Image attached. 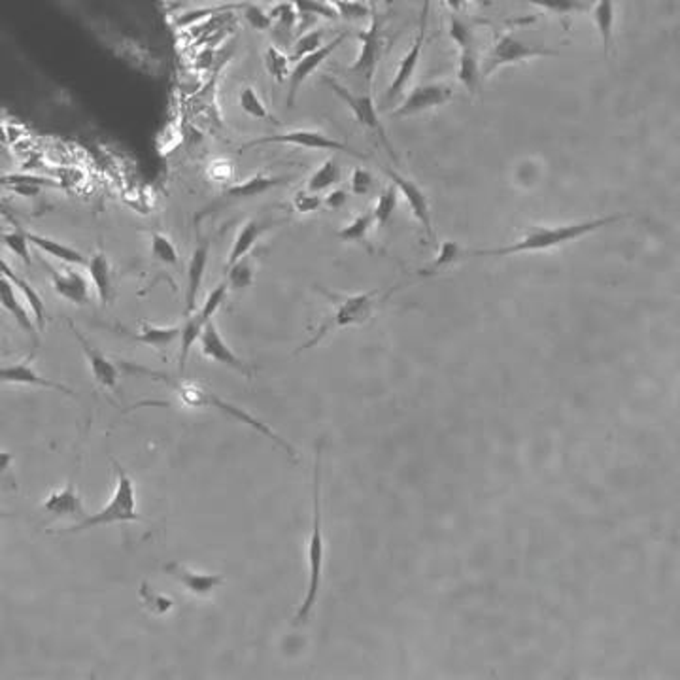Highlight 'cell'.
Wrapping results in <instances>:
<instances>
[{
	"label": "cell",
	"mask_w": 680,
	"mask_h": 680,
	"mask_svg": "<svg viewBox=\"0 0 680 680\" xmlns=\"http://www.w3.org/2000/svg\"><path fill=\"white\" fill-rule=\"evenodd\" d=\"M403 288V283H395L393 288L382 292V290H370L363 293H337V292H329L321 286H316V292L325 297V301L331 306L323 320L318 323V327L311 333V339L304 344H301L293 356L306 352V350L314 348L320 344L327 335H331L335 331H340V329L348 327H361L367 325L372 318H375L384 306L389 302V299L397 293Z\"/></svg>",
	"instance_id": "6da1fadb"
},
{
	"label": "cell",
	"mask_w": 680,
	"mask_h": 680,
	"mask_svg": "<svg viewBox=\"0 0 680 680\" xmlns=\"http://www.w3.org/2000/svg\"><path fill=\"white\" fill-rule=\"evenodd\" d=\"M631 214H612V215H599L591 219H582V222H573L565 225H542L532 227L525 231L514 243H509L497 248H478L467 250V257H509L518 254H535V252H551L560 246H565L575 240L584 238L586 235L596 233L603 227H610L614 224H620L624 219H629Z\"/></svg>",
	"instance_id": "7a4b0ae2"
},
{
	"label": "cell",
	"mask_w": 680,
	"mask_h": 680,
	"mask_svg": "<svg viewBox=\"0 0 680 680\" xmlns=\"http://www.w3.org/2000/svg\"><path fill=\"white\" fill-rule=\"evenodd\" d=\"M127 369L130 372H139V375H146L153 380H159L163 384H167L170 389H172V395L177 397V401L184 407H189V408H212V410H217L222 412L225 416H229V418L244 424L248 427H252L254 431L261 433L263 436H267L271 443H274L283 454H286L288 457H292L293 462L297 459V452L295 448L286 441V438H282L274 429H271L267 424H263L261 420H257L255 416H252L250 412L238 408L231 403H227L225 399L219 397V395L212 393L208 388H205L203 384L199 382H189V380H184L182 377L172 380L170 377L163 375V372H158V370H149V369H144V367H137V365H127Z\"/></svg>",
	"instance_id": "3957f363"
},
{
	"label": "cell",
	"mask_w": 680,
	"mask_h": 680,
	"mask_svg": "<svg viewBox=\"0 0 680 680\" xmlns=\"http://www.w3.org/2000/svg\"><path fill=\"white\" fill-rule=\"evenodd\" d=\"M306 560H309V586H306L304 599L295 614L293 624L301 626L311 618L318 605L320 589L325 569V535H323V441L316 445L314 455V478H312V528L306 546Z\"/></svg>",
	"instance_id": "277c9868"
},
{
	"label": "cell",
	"mask_w": 680,
	"mask_h": 680,
	"mask_svg": "<svg viewBox=\"0 0 680 680\" xmlns=\"http://www.w3.org/2000/svg\"><path fill=\"white\" fill-rule=\"evenodd\" d=\"M112 465L116 471V488L112 497L104 504V507L91 514L85 516L83 520L76 522L71 530L62 532L59 535H67V533H83L95 528H102V525H112V523H129V522H144L146 518L139 514L137 511V490H135V482L127 474V471L112 459Z\"/></svg>",
	"instance_id": "5b68a950"
},
{
	"label": "cell",
	"mask_w": 680,
	"mask_h": 680,
	"mask_svg": "<svg viewBox=\"0 0 680 680\" xmlns=\"http://www.w3.org/2000/svg\"><path fill=\"white\" fill-rule=\"evenodd\" d=\"M558 55L560 52L556 50L533 46V43L523 42L518 34L504 31L493 38L492 48L488 55L484 57V62H482V76L488 78L501 67H509V64L523 62L535 57H558Z\"/></svg>",
	"instance_id": "8992f818"
},
{
	"label": "cell",
	"mask_w": 680,
	"mask_h": 680,
	"mask_svg": "<svg viewBox=\"0 0 680 680\" xmlns=\"http://www.w3.org/2000/svg\"><path fill=\"white\" fill-rule=\"evenodd\" d=\"M323 83L329 85V90H331L340 101H344V104L350 108V112L354 114L356 121L359 125H363L367 130H370V133L380 140V144L388 151L389 159L395 165H399V158H397V153H395V149H393V146H391V142L388 139V133H386V129H384V125H382V121L378 118V110H377V104H375V101H372V97L369 93L359 95V93H354V91L346 90V87L340 81H337L331 76H325Z\"/></svg>",
	"instance_id": "52a82bcc"
},
{
	"label": "cell",
	"mask_w": 680,
	"mask_h": 680,
	"mask_svg": "<svg viewBox=\"0 0 680 680\" xmlns=\"http://www.w3.org/2000/svg\"><path fill=\"white\" fill-rule=\"evenodd\" d=\"M269 144H283V146L318 149V151H340V153H348V156H352L356 159H369V156L354 149L352 146H348L333 137H327L325 133H320V130H314V129H292L288 130V133H282V135H269L263 139H255L240 146L238 151L243 153V151H248L259 146H269Z\"/></svg>",
	"instance_id": "ba28073f"
},
{
	"label": "cell",
	"mask_w": 680,
	"mask_h": 680,
	"mask_svg": "<svg viewBox=\"0 0 680 680\" xmlns=\"http://www.w3.org/2000/svg\"><path fill=\"white\" fill-rule=\"evenodd\" d=\"M227 295H229V288H227V283L224 280L222 283H217V286L208 293V297L205 299V302H203V306H201L199 311H195L193 314L186 316V321L182 325V333H180V344H182V348H180V359H178V363H180V375H182L184 369H186V361L189 358L191 348L196 344V340H199L205 325L210 320H214L215 312L219 311V306H222L225 302Z\"/></svg>",
	"instance_id": "9c48e42d"
},
{
	"label": "cell",
	"mask_w": 680,
	"mask_h": 680,
	"mask_svg": "<svg viewBox=\"0 0 680 680\" xmlns=\"http://www.w3.org/2000/svg\"><path fill=\"white\" fill-rule=\"evenodd\" d=\"M382 17L375 10H370V24L365 31L358 33L359 40V52L354 61L352 67H350V72L358 74L365 80L367 87L372 85V80H375L378 62L384 53V34H382Z\"/></svg>",
	"instance_id": "30bf717a"
},
{
	"label": "cell",
	"mask_w": 680,
	"mask_h": 680,
	"mask_svg": "<svg viewBox=\"0 0 680 680\" xmlns=\"http://www.w3.org/2000/svg\"><path fill=\"white\" fill-rule=\"evenodd\" d=\"M429 8H431V3H429V0H424V8H422V15H420L418 34H416L414 42L410 43L408 52H407V53L403 55V59L399 61L397 71H395V74H393V80H391L389 85L386 87V102H388V104H391L393 101H397V99L403 95V91L407 90L408 81H410L412 76L416 74V69H418L420 57H422L424 46H426V42H427Z\"/></svg>",
	"instance_id": "8fae6325"
},
{
	"label": "cell",
	"mask_w": 680,
	"mask_h": 680,
	"mask_svg": "<svg viewBox=\"0 0 680 680\" xmlns=\"http://www.w3.org/2000/svg\"><path fill=\"white\" fill-rule=\"evenodd\" d=\"M454 99V85L448 81H429V83H420L416 85L414 90L403 99L399 106H395L389 118L399 120V118H410V116H418L427 112V110L433 108H441L448 104Z\"/></svg>",
	"instance_id": "7c38bea8"
},
{
	"label": "cell",
	"mask_w": 680,
	"mask_h": 680,
	"mask_svg": "<svg viewBox=\"0 0 680 680\" xmlns=\"http://www.w3.org/2000/svg\"><path fill=\"white\" fill-rule=\"evenodd\" d=\"M199 344H201V352H203V356L206 359H210L214 363H219V365H224V367H229L235 372H238V375H243L244 378L254 380L255 369L250 363H246L244 359H240L233 352V348L225 342V339L222 337V333H219V329H217V325H215L214 320H210L205 325L203 333L199 337Z\"/></svg>",
	"instance_id": "4fadbf2b"
},
{
	"label": "cell",
	"mask_w": 680,
	"mask_h": 680,
	"mask_svg": "<svg viewBox=\"0 0 680 680\" xmlns=\"http://www.w3.org/2000/svg\"><path fill=\"white\" fill-rule=\"evenodd\" d=\"M346 36H348V31H340L339 34L333 36V40L325 42L323 46H320L316 52H312V53L304 55V57H301V59L295 61L293 69L290 71V76H288L290 83H288L286 104L290 108H293V104L297 101V93H299V90L302 87V83L306 80H309L321 67V64L340 48V43L346 40Z\"/></svg>",
	"instance_id": "5bb4252c"
},
{
	"label": "cell",
	"mask_w": 680,
	"mask_h": 680,
	"mask_svg": "<svg viewBox=\"0 0 680 680\" xmlns=\"http://www.w3.org/2000/svg\"><path fill=\"white\" fill-rule=\"evenodd\" d=\"M386 174L389 177L391 184L397 187L399 195L405 196V201L412 212V217L416 219V222L420 224L424 235L433 240L435 238V229H433V215H431V205H429V199L427 195L424 193V189L416 184L414 180L407 178L405 174H401L399 170L395 168H386Z\"/></svg>",
	"instance_id": "9a60e30c"
},
{
	"label": "cell",
	"mask_w": 680,
	"mask_h": 680,
	"mask_svg": "<svg viewBox=\"0 0 680 680\" xmlns=\"http://www.w3.org/2000/svg\"><path fill=\"white\" fill-rule=\"evenodd\" d=\"M69 327H71V331H72V337L78 340V344H80V348H81V352H83V356H85L87 365H90V370H91L93 380H95L102 389H108V391H118L120 378H121L118 365H116L112 359H108V358L101 352V350H99L90 339H85V337L81 335L80 329H78L71 320H69Z\"/></svg>",
	"instance_id": "2e32d148"
},
{
	"label": "cell",
	"mask_w": 680,
	"mask_h": 680,
	"mask_svg": "<svg viewBox=\"0 0 680 680\" xmlns=\"http://www.w3.org/2000/svg\"><path fill=\"white\" fill-rule=\"evenodd\" d=\"M43 267L50 271L52 288H53L55 295H59L61 299L69 301L72 304H78V306H85V304L91 302L90 282H87V278L81 273L76 271V267L69 265L67 269L57 271L46 261H43Z\"/></svg>",
	"instance_id": "e0dca14e"
},
{
	"label": "cell",
	"mask_w": 680,
	"mask_h": 680,
	"mask_svg": "<svg viewBox=\"0 0 680 680\" xmlns=\"http://www.w3.org/2000/svg\"><path fill=\"white\" fill-rule=\"evenodd\" d=\"M212 250V238L201 240L191 252V257L187 261V273H186V293H184V314L189 316L196 311V299H199L206 267H208V257Z\"/></svg>",
	"instance_id": "ac0fdd59"
},
{
	"label": "cell",
	"mask_w": 680,
	"mask_h": 680,
	"mask_svg": "<svg viewBox=\"0 0 680 680\" xmlns=\"http://www.w3.org/2000/svg\"><path fill=\"white\" fill-rule=\"evenodd\" d=\"M163 571L177 580L187 594L195 598H208L212 596L217 588H222L225 584V579L222 575H210V573H199L193 571L191 567L180 563V561H170L163 565Z\"/></svg>",
	"instance_id": "d6986e66"
},
{
	"label": "cell",
	"mask_w": 680,
	"mask_h": 680,
	"mask_svg": "<svg viewBox=\"0 0 680 680\" xmlns=\"http://www.w3.org/2000/svg\"><path fill=\"white\" fill-rule=\"evenodd\" d=\"M42 512L48 514L52 520H83L87 516L81 495L69 482L64 488L50 492V495L42 503Z\"/></svg>",
	"instance_id": "ffe728a7"
},
{
	"label": "cell",
	"mask_w": 680,
	"mask_h": 680,
	"mask_svg": "<svg viewBox=\"0 0 680 680\" xmlns=\"http://www.w3.org/2000/svg\"><path fill=\"white\" fill-rule=\"evenodd\" d=\"M6 384L8 386L10 384H15V386H36V388H43V389L61 391L64 395H69V397H74V389H71L69 386H64L61 382H55V380L40 377L38 372L34 370V367L31 365V359L19 361V363L8 365V367H0V386H6Z\"/></svg>",
	"instance_id": "44dd1931"
},
{
	"label": "cell",
	"mask_w": 680,
	"mask_h": 680,
	"mask_svg": "<svg viewBox=\"0 0 680 680\" xmlns=\"http://www.w3.org/2000/svg\"><path fill=\"white\" fill-rule=\"evenodd\" d=\"M0 274H5L14 283L15 290H19L21 297H24V301L27 304L29 312L34 318L38 333H43V329H46V304H43L38 292L31 286V283L24 276L17 274V271H14L10 263L5 261L3 257H0Z\"/></svg>",
	"instance_id": "7402d4cb"
},
{
	"label": "cell",
	"mask_w": 680,
	"mask_h": 680,
	"mask_svg": "<svg viewBox=\"0 0 680 680\" xmlns=\"http://www.w3.org/2000/svg\"><path fill=\"white\" fill-rule=\"evenodd\" d=\"M25 301H21L15 293V286L14 283L5 276L0 274V306H3L5 312H8L14 321L24 329V331L31 337H38V329H36V323H34V318L31 316L29 309L24 304Z\"/></svg>",
	"instance_id": "603a6c76"
},
{
	"label": "cell",
	"mask_w": 680,
	"mask_h": 680,
	"mask_svg": "<svg viewBox=\"0 0 680 680\" xmlns=\"http://www.w3.org/2000/svg\"><path fill=\"white\" fill-rule=\"evenodd\" d=\"M271 225L273 224L265 222V219H248L246 224H243V227L238 229V233L233 240L231 252H229L227 261H225V269H229L233 263H236L238 259H243L248 254H252V250L259 243V238L263 236V233H267Z\"/></svg>",
	"instance_id": "cb8c5ba5"
},
{
	"label": "cell",
	"mask_w": 680,
	"mask_h": 680,
	"mask_svg": "<svg viewBox=\"0 0 680 680\" xmlns=\"http://www.w3.org/2000/svg\"><path fill=\"white\" fill-rule=\"evenodd\" d=\"M87 273H90L93 290L102 304L110 302L114 299V274H112V265H110V259L102 250H97L91 259L85 263Z\"/></svg>",
	"instance_id": "d4e9b609"
},
{
	"label": "cell",
	"mask_w": 680,
	"mask_h": 680,
	"mask_svg": "<svg viewBox=\"0 0 680 680\" xmlns=\"http://www.w3.org/2000/svg\"><path fill=\"white\" fill-rule=\"evenodd\" d=\"M27 233V238H29V244L34 246L36 250H40L42 254H46L61 263H64V265H71V267H81L85 265V257L80 250L69 246L61 243V240H55L52 236H43V235H38V233H33V231H25Z\"/></svg>",
	"instance_id": "484cf974"
},
{
	"label": "cell",
	"mask_w": 680,
	"mask_h": 680,
	"mask_svg": "<svg viewBox=\"0 0 680 680\" xmlns=\"http://www.w3.org/2000/svg\"><path fill=\"white\" fill-rule=\"evenodd\" d=\"M290 178L286 177H271L267 172H257L254 177L243 180V182H235L225 187V195L231 196V199H252V196L267 193L278 186L288 184Z\"/></svg>",
	"instance_id": "4316f807"
},
{
	"label": "cell",
	"mask_w": 680,
	"mask_h": 680,
	"mask_svg": "<svg viewBox=\"0 0 680 680\" xmlns=\"http://www.w3.org/2000/svg\"><path fill=\"white\" fill-rule=\"evenodd\" d=\"M457 80L462 83L469 95H478L482 90V62L478 59V53L474 46L459 50V61H457Z\"/></svg>",
	"instance_id": "83f0119b"
},
{
	"label": "cell",
	"mask_w": 680,
	"mask_h": 680,
	"mask_svg": "<svg viewBox=\"0 0 680 680\" xmlns=\"http://www.w3.org/2000/svg\"><path fill=\"white\" fill-rule=\"evenodd\" d=\"M180 333H182V325L167 327V325H156L149 321H140L133 339L140 344L163 350L170 346L177 339H180Z\"/></svg>",
	"instance_id": "f1b7e54d"
},
{
	"label": "cell",
	"mask_w": 680,
	"mask_h": 680,
	"mask_svg": "<svg viewBox=\"0 0 680 680\" xmlns=\"http://www.w3.org/2000/svg\"><path fill=\"white\" fill-rule=\"evenodd\" d=\"M591 17H594V24L601 40L603 53L605 57L612 50V42H614V21H617V6H614V0H598L591 8Z\"/></svg>",
	"instance_id": "f546056e"
},
{
	"label": "cell",
	"mask_w": 680,
	"mask_h": 680,
	"mask_svg": "<svg viewBox=\"0 0 680 680\" xmlns=\"http://www.w3.org/2000/svg\"><path fill=\"white\" fill-rule=\"evenodd\" d=\"M375 215H372L370 210H365L358 215L352 217V222H348L346 225H342L335 235L344 240V243H354V244H361L365 246L369 252H372V246L369 243V233L370 229L375 227Z\"/></svg>",
	"instance_id": "4dcf8cb0"
},
{
	"label": "cell",
	"mask_w": 680,
	"mask_h": 680,
	"mask_svg": "<svg viewBox=\"0 0 680 680\" xmlns=\"http://www.w3.org/2000/svg\"><path fill=\"white\" fill-rule=\"evenodd\" d=\"M0 186H5L8 191L19 196H25V199L38 196L43 187H59L52 180L31 177V174H8V177H0Z\"/></svg>",
	"instance_id": "1f68e13d"
},
{
	"label": "cell",
	"mask_w": 680,
	"mask_h": 680,
	"mask_svg": "<svg viewBox=\"0 0 680 680\" xmlns=\"http://www.w3.org/2000/svg\"><path fill=\"white\" fill-rule=\"evenodd\" d=\"M255 280V259L252 254L238 259L229 269H225V282L229 292H244L254 286Z\"/></svg>",
	"instance_id": "d6a6232c"
},
{
	"label": "cell",
	"mask_w": 680,
	"mask_h": 680,
	"mask_svg": "<svg viewBox=\"0 0 680 680\" xmlns=\"http://www.w3.org/2000/svg\"><path fill=\"white\" fill-rule=\"evenodd\" d=\"M530 5L539 6L542 12H548L561 19L565 31H569V19L589 10V5L586 0H530Z\"/></svg>",
	"instance_id": "836d02e7"
},
{
	"label": "cell",
	"mask_w": 680,
	"mask_h": 680,
	"mask_svg": "<svg viewBox=\"0 0 680 680\" xmlns=\"http://www.w3.org/2000/svg\"><path fill=\"white\" fill-rule=\"evenodd\" d=\"M271 21H273V27L271 31H274L276 36H282V42H290L293 31L297 29V21H299V14H297V8L293 3H278L271 12Z\"/></svg>",
	"instance_id": "e575fe53"
},
{
	"label": "cell",
	"mask_w": 680,
	"mask_h": 680,
	"mask_svg": "<svg viewBox=\"0 0 680 680\" xmlns=\"http://www.w3.org/2000/svg\"><path fill=\"white\" fill-rule=\"evenodd\" d=\"M342 178V170L340 165L335 158H327L306 180V189L312 193H321L329 187H333L340 182Z\"/></svg>",
	"instance_id": "d590c367"
},
{
	"label": "cell",
	"mask_w": 680,
	"mask_h": 680,
	"mask_svg": "<svg viewBox=\"0 0 680 680\" xmlns=\"http://www.w3.org/2000/svg\"><path fill=\"white\" fill-rule=\"evenodd\" d=\"M149 255L153 261H158L167 267L180 265V254H178L177 244L172 243L170 236L159 231L149 233Z\"/></svg>",
	"instance_id": "8d00e7d4"
},
{
	"label": "cell",
	"mask_w": 680,
	"mask_h": 680,
	"mask_svg": "<svg viewBox=\"0 0 680 680\" xmlns=\"http://www.w3.org/2000/svg\"><path fill=\"white\" fill-rule=\"evenodd\" d=\"M238 106H240V110H243V112L246 116H250L254 120L278 123L276 118L269 112L267 104L263 102L261 95L257 93V90H255L254 85H244L243 90H240V93H238Z\"/></svg>",
	"instance_id": "74e56055"
},
{
	"label": "cell",
	"mask_w": 680,
	"mask_h": 680,
	"mask_svg": "<svg viewBox=\"0 0 680 680\" xmlns=\"http://www.w3.org/2000/svg\"><path fill=\"white\" fill-rule=\"evenodd\" d=\"M290 61L292 57L283 52L276 43H271V46L265 48L263 52V64H265V71L276 83H283L290 76Z\"/></svg>",
	"instance_id": "f35d334b"
},
{
	"label": "cell",
	"mask_w": 680,
	"mask_h": 680,
	"mask_svg": "<svg viewBox=\"0 0 680 680\" xmlns=\"http://www.w3.org/2000/svg\"><path fill=\"white\" fill-rule=\"evenodd\" d=\"M465 257H467V250L464 246H459L457 243H452V240H446V243L441 244V252H438V257L431 263V265L427 269L418 271L420 278L435 276L436 273L450 269L452 265H455V263H459Z\"/></svg>",
	"instance_id": "ab89813d"
},
{
	"label": "cell",
	"mask_w": 680,
	"mask_h": 680,
	"mask_svg": "<svg viewBox=\"0 0 680 680\" xmlns=\"http://www.w3.org/2000/svg\"><path fill=\"white\" fill-rule=\"evenodd\" d=\"M397 203H399V191L393 184H389L378 195L375 206L370 208L372 215H375V224L378 227H386L391 222L393 212H395V208H397Z\"/></svg>",
	"instance_id": "60d3db41"
},
{
	"label": "cell",
	"mask_w": 680,
	"mask_h": 680,
	"mask_svg": "<svg viewBox=\"0 0 680 680\" xmlns=\"http://www.w3.org/2000/svg\"><path fill=\"white\" fill-rule=\"evenodd\" d=\"M3 243L6 244V248L15 255L19 257V261L24 263V265H31V244H29V238H27V233L25 229L21 227H15L12 231H5L3 233Z\"/></svg>",
	"instance_id": "b9f144b4"
},
{
	"label": "cell",
	"mask_w": 680,
	"mask_h": 680,
	"mask_svg": "<svg viewBox=\"0 0 680 680\" xmlns=\"http://www.w3.org/2000/svg\"><path fill=\"white\" fill-rule=\"evenodd\" d=\"M206 177L214 184L231 186V184H235V177H236L235 163L227 158H215L206 167Z\"/></svg>",
	"instance_id": "7bdbcfd3"
},
{
	"label": "cell",
	"mask_w": 680,
	"mask_h": 680,
	"mask_svg": "<svg viewBox=\"0 0 680 680\" xmlns=\"http://www.w3.org/2000/svg\"><path fill=\"white\" fill-rule=\"evenodd\" d=\"M292 3L295 5L299 17H302V19H311V21H316L318 17L335 19L339 15L335 12L333 5L329 6V5L321 3V0H292Z\"/></svg>",
	"instance_id": "ee69618b"
},
{
	"label": "cell",
	"mask_w": 680,
	"mask_h": 680,
	"mask_svg": "<svg viewBox=\"0 0 680 680\" xmlns=\"http://www.w3.org/2000/svg\"><path fill=\"white\" fill-rule=\"evenodd\" d=\"M140 599H142V605L151 614H156V617H165L167 612L174 608V601L170 598L159 594V591L156 589H149L146 582L140 586Z\"/></svg>",
	"instance_id": "f6af8a7d"
},
{
	"label": "cell",
	"mask_w": 680,
	"mask_h": 680,
	"mask_svg": "<svg viewBox=\"0 0 680 680\" xmlns=\"http://www.w3.org/2000/svg\"><path fill=\"white\" fill-rule=\"evenodd\" d=\"M323 38H325V29H311L302 33L295 42H293V55L292 59L297 61L304 55H309L316 52L320 46H323Z\"/></svg>",
	"instance_id": "bcb514c9"
},
{
	"label": "cell",
	"mask_w": 680,
	"mask_h": 680,
	"mask_svg": "<svg viewBox=\"0 0 680 680\" xmlns=\"http://www.w3.org/2000/svg\"><path fill=\"white\" fill-rule=\"evenodd\" d=\"M448 33H450V38H452V40L457 43V46H459V50L474 46V40H473V27L467 25V21H465V19H462V17H457V15L452 14Z\"/></svg>",
	"instance_id": "7dc6e473"
},
{
	"label": "cell",
	"mask_w": 680,
	"mask_h": 680,
	"mask_svg": "<svg viewBox=\"0 0 680 680\" xmlns=\"http://www.w3.org/2000/svg\"><path fill=\"white\" fill-rule=\"evenodd\" d=\"M375 184H377L375 174H372L367 168L358 167V168L352 170V177H350V193L356 195V196H365L372 191Z\"/></svg>",
	"instance_id": "c3c4849f"
},
{
	"label": "cell",
	"mask_w": 680,
	"mask_h": 680,
	"mask_svg": "<svg viewBox=\"0 0 680 680\" xmlns=\"http://www.w3.org/2000/svg\"><path fill=\"white\" fill-rule=\"evenodd\" d=\"M292 205H293V210L299 214H314L323 206L321 196L318 193L309 191L306 187L293 195Z\"/></svg>",
	"instance_id": "681fc988"
},
{
	"label": "cell",
	"mask_w": 680,
	"mask_h": 680,
	"mask_svg": "<svg viewBox=\"0 0 680 680\" xmlns=\"http://www.w3.org/2000/svg\"><path fill=\"white\" fill-rule=\"evenodd\" d=\"M244 19H246V24L255 31H271L273 27L269 12H265L257 5H248L244 8Z\"/></svg>",
	"instance_id": "f907efd6"
},
{
	"label": "cell",
	"mask_w": 680,
	"mask_h": 680,
	"mask_svg": "<svg viewBox=\"0 0 680 680\" xmlns=\"http://www.w3.org/2000/svg\"><path fill=\"white\" fill-rule=\"evenodd\" d=\"M333 3L335 12L346 19H363L370 14L361 0H333Z\"/></svg>",
	"instance_id": "816d5d0a"
},
{
	"label": "cell",
	"mask_w": 680,
	"mask_h": 680,
	"mask_svg": "<svg viewBox=\"0 0 680 680\" xmlns=\"http://www.w3.org/2000/svg\"><path fill=\"white\" fill-rule=\"evenodd\" d=\"M321 203L327 210H340L348 203V191L344 189H333L325 196H321Z\"/></svg>",
	"instance_id": "f5cc1de1"
},
{
	"label": "cell",
	"mask_w": 680,
	"mask_h": 680,
	"mask_svg": "<svg viewBox=\"0 0 680 680\" xmlns=\"http://www.w3.org/2000/svg\"><path fill=\"white\" fill-rule=\"evenodd\" d=\"M14 459H15V457H14L10 452L0 450V476H5V474L12 469Z\"/></svg>",
	"instance_id": "db71d44e"
},
{
	"label": "cell",
	"mask_w": 680,
	"mask_h": 680,
	"mask_svg": "<svg viewBox=\"0 0 680 680\" xmlns=\"http://www.w3.org/2000/svg\"><path fill=\"white\" fill-rule=\"evenodd\" d=\"M445 5L452 10V14H454V12H462L464 6H465L464 0H445Z\"/></svg>",
	"instance_id": "11a10c76"
},
{
	"label": "cell",
	"mask_w": 680,
	"mask_h": 680,
	"mask_svg": "<svg viewBox=\"0 0 680 680\" xmlns=\"http://www.w3.org/2000/svg\"><path fill=\"white\" fill-rule=\"evenodd\" d=\"M0 217H6V219L12 217V210L5 201H0Z\"/></svg>",
	"instance_id": "9f6ffc18"
},
{
	"label": "cell",
	"mask_w": 680,
	"mask_h": 680,
	"mask_svg": "<svg viewBox=\"0 0 680 680\" xmlns=\"http://www.w3.org/2000/svg\"><path fill=\"white\" fill-rule=\"evenodd\" d=\"M464 3L467 5V3H476L478 6H492L493 3H492V0H464Z\"/></svg>",
	"instance_id": "6f0895ef"
},
{
	"label": "cell",
	"mask_w": 680,
	"mask_h": 680,
	"mask_svg": "<svg viewBox=\"0 0 680 680\" xmlns=\"http://www.w3.org/2000/svg\"><path fill=\"white\" fill-rule=\"evenodd\" d=\"M5 518H12V514H10V512H3V511H0V520H5Z\"/></svg>",
	"instance_id": "680465c9"
}]
</instances>
